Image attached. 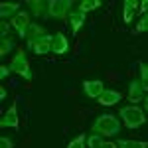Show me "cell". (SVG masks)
<instances>
[{
    "label": "cell",
    "mask_w": 148,
    "mask_h": 148,
    "mask_svg": "<svg viewBox=\"0 0 148 148\" xmlns=\"http://www.w3.org/2000/svg\"><path fill=\"white\" fill-rule=\"evenodd\" d=\"M91 132L95 134H101L103 138H111V136H116L121 132V123L114 114H99L91 125Z\"/></svg>",
    "instance_id": "cell-1"
},
{
    "label": "cell",
    "mask_w": 148,
    "mask_h": 148,
    "mask_svg": "<svg viewBox=\"0 0 148 148\" xmlns=\"http://www.w3.org/2000/svg\"><path fill=\"white\" fill-rule=\"evenodd\" d=\"M119 116L125 121V125L128 128H138L146 123V114L144 111L136 107V105H126V107H121L119 109Z\"/></svg>",
    "instance_id": "cell-2"
},
{
    "label": "cell",
    "mask_w": 148,
    "mask_h": 148,
    "mask_svg": "<svg viewBox=\"0 0 148 148\" xmlns=\"http://www.w3.org/2000/svg\"><path fill=\"white\" fill-rule=\"evenodd\" d=\"M10 69L14 73H18L20 77H24L26 81H32V67H30V61H28V56L24 49H18L14 53L10 61Z\"/></svg>",
    "instance_id": "cell-3"
},
{
    "label": "cell",
    "mask_w": 148,
    "mask_h": 148,
    "mask_svg": "<svg viewBox=\"0 0 148 148\" xmlns=\"http://www.w3.org/2000/svg\"><path fill=\"white\" fill-rule=\"evenodd\" d=\"M71 10H73V2L71 0H49L47 18H51V20H65Z\"/></svg>",
    "instance_id": "cell-4"
},
{
    "label": "cell",
    "mask_w": 148,
    "mask_h": 148,
    "mask_svg": "<svg viewBox=\"0 0 148 148\" xmlns=\"http://www.w3.org/2000/svg\"><path fill=\"white\" fill-rule=\"evenodd\" d=\"M30 12H26V10H20L14 18H12V28L16 30V34L20 36V38H24L26 40V34H28V28H30V24H32V20H30Z\"/></svg>",
    "instance_id": "cell-5"
},
{
    "label": "cell",
    "mask_w": 148,
    "mask_h": 148,
    "mask_svg": "<svg viewBox=\"0 0 148 148\" xmlns=\"http://www.w3.org/2000/svg\"><path fill=\"white\" fill-rule=\"evenodd\" d=\"M144 87H142V83H140V79H134L130 81V85H128V93H126V99H128V103L130 105H136V103L144 101Z\"/></svg>",
    "instance_id": "cell-6"
},
{
    "label": "cell",
    "mask_w": 148,
    "mask_h": 148,
    "mask_svg": "<svg viewBox=\"0 0 148 148\" xmlns=\"http://www.w3.org/2000/svg\"><path fill=\"white\" fill-rule=\"evenodd\" d=\"M69 51V40L65 38V34L57 32L53 34V40H51V53L56 56H65Z\"/></svg>",
    "instance_id": "cell-7"
},
{
    "label": "cell",
    "mask_w": 148,
    "mask_h": 148,
    "mask_svg": "<svg viewBox=\"0 0 148 148\" xmlns=\"http://www.w3.org/2000/svg\"><path fill=\"white\" fill-rule=\"evenodd\" d=\"M83 91L89 99H99V95L105 91V85L101 79H87L83 81Z\"/></svg>",
    "instance_id": "cell-8"
},
{
    "label": "cell",
    "mask_w": 148,
    "mask_h": 148,
    "mask_svg": "<svg viewBox=\"0 0 148 148\" xmlns=\"http://www.w3.org/2000/svg\"><path fill=\"white\" fill-rule=\"evenodd\" d=\"M18 109H16V101L10 105V109L6 111V113L2 114V119H0V126H8V128H18Z\"/></svg>",
    "instance_id": "cell-9"
},
{
    "label": "cell",
    "mask_w": 148,
    "mask_h": 148,
    "mask_svg": "<svg viewBox=\"0 0 148 148\" xmlns=\"http://www.w3.org/2000/svg\"><path fill=\"white\" fill-rule=\"evenodd\" d=\"M42 36H46V28L40 26V24H30L28 34H26V46H28V49H32Z\"/></svg>",
    "instance_id": "cell-10"
},
{
    "label": "cell",
    "mask_w": 148,
    "mask_h": 148,
    "mask_svg": "<svg viewBox=\"0 0 148 148\" xmlns=\"http://www.w3.org/2000/svg\"><path fill=\"white\" fill-rule=\"evenodd\" d=\"M123 99V95L119 91H114V89H105V91L99 95V105H103V107H113V105H116V103Z\"/></svg>",
    "instance_id": "cell-11"
},
{
    "label": "cell",
    "mask_w": 148,
    "mask_h": 148,
    "mask_svg": "<svg viewBox=\"0 0 148 148\" xmlns=\"http://www.w3.org/2000/svg\"><path fill=\"white\" fill-rule=\"evenodd\" d=\"M85 18H87V14H83L79 8H73V10L69 12V24H71V32L73 34H77L81 28L85 26Z\"/></svg>",
    "instance_id": "cell-12"
},
{
    "label": "cell",
    "mask_w": 148,
    "mask_h": 148,
    "mask_svg": "<svg viewBox=\"0 0 148 148\" xmlns=\"http://www.w3.org/2000/svg\"><path fill=\"white\" fill-rule=\"evenodd\" d=\"M51 40H53V36H42L38 42H36V46L32 47V51H34L36 56H46V53H51Z\"/></svg>",
    "instance_id": "cell-13"
},
{
    "label": "cell",
    "mask_w": 148,
    "mask_h": 148,
    "mask_svg": "<svg viewBox=\"0 0 148 148\" xmlns=\"http://www.w3.org/2000/svg\"><path fill=\"white\" fill-rule=\"evenodd\" d=\"M47 6H49V2H46V0H30L28 2L32 16H38V18H47Z\"/></svg>",
    "instance_id": "cell-14"
},
{
    "label": "cell",
    "mask_w": 148,
    "mask_h": 148,
    "mask_svg": "<svg viewBox=\"0 0 148 148\" xmlns=\"http://www.w3.org/2000/svg\"><path fill=\"white\" fill-rule=\"evenodd\" d=\"M138 6H140V2H136V0H125V4H123V22L125 24L132 22Z\"/></svg>",
    "instance_id": "cell-15"
},
{
    "label": "cell",
    "mask_w": 148,
    "mask_h": 148,
    "mask_svg": "<svg viewBox=\"0 0 148 148\" xmlns=\"http://www.w3.org/2000/svg\"><path fill=\"white\" fill-rule=\"evenodd\" d=\"M18 12H20V4H16V2H12V4H6V2L0 4V18H2L4 22H6L8 18L12 20Z\"/></svg>",
    "instance_id": "cell-16"
},
{
    "label": "cell",
    "mask_w": 148,
    "mask_h": 148,
    "mask_svg": "<svg viewBox=\"0 0 148 148\" xmlns=\"http://www.w3.org/2000/svg\"><path fill=\"white\" fill-rule=\"evenodd\" d=\"M101 6H103L101 0H83L77 8H79L83 14H87V12H93V10H97V8H101Z\"/></svg>",
    "instance_id": "cell-17"
},
{
    "label": "cell",
    "mask_w": 148,
    "mask_h": 148,
    "mask_svg": "<svg viewBox=\"0 0 148 148\" xmlns=\"http://www.w3.org/2000/svg\"><path fill=\"white\" fill-rule=\"evenodd\" d=\"M119 148H148V142H142V140H128V138H123L116 142Z\"/></svg>",
    "instance_id": "cell-18"
},
{
    "label": "cell",
    "mask_w": 148,
    "mask_h": 148,
    "mask_svg": "<svg viewBox=\"0 0 148 148\" xmlns=\"http://www.w3.org/2000/svg\"><path fill=\"white\" fill-rule=\"evenodd\" d=\"M103 144H105V138H103L101 134L91 132V134L87 136V148H101Z\"/></svg>",
    "instance_id": "cell-19"
},
{
    "label": "cell",
    "mask_w": 148,
    "mask_h": 148,
    "mask_svg": "<svg viewBox=\"0 0 148 148\" xmlns=\"http://www.w3.org/2000/svg\"><path fill=\"white\" fill-rule=\"evenodd\" d=\"M14 49V40L12 38H2V44H0V56L4 57L6 53H10Z\"/></svg>",
    "instance_id": "cell-20"
},
{
    "label": "cell",
    "mask_w": 148,
    "mask_h": 148,
    "mask_svg": "<svg viewBox=\"0 0 148 148\" xmlns=\"http://www.w3.org/2000/svg\"><path fill=\"white\" fill-rule=\"evenodd\" d=\"M67 148H87V136H85V134H77V136L67 144Z\"/></svg>",
    "instance_id": "cell-21"
},
{
    "label": "cell",
    "mask_w": 148,
    "mask_h": 148,
    "mask_svg": "<svg viewBox=\"0 0 148 148\" xmlns=\"http://www.w3.org/2000/svg\"><path fill=\"white\" fill-rule=\"evenodd\" d=\"M140 83H142L144 91L148 93V65L146 63H140Z\"/></svg>",
    "instance_id": "cell-22"
},
{
    "label": "cell",
    "mask_w": 148,
    "mask_h": 148,
    "mask_svg": "<svg viewBox=\"0 0 148 148\" xmlns=\"http://www.w3.org/2000/svg\"><path fill=\"white\" fill-rule=\"evenodd\" d=\"M140 32H148V14H142V18L136 22V34Z\"/></svg>",
    "instance_id": "cell-23"
},
{
    "label": "cell",
    "mask_w": 148,
    "mask_h": 148,
    "mask_svg": "<svg viewBox=\"0 0 148 148\" xmlns=\"http://www.w3.org/2000/svg\"><path fill=\"white\" fill-rule=\"evenodd\" d=\"M0 148H14V140L10 136H0Z\"/></svg>",
    "instance_id": "cell-24"
},
{
    "label": "cell",
    "mask_w": 148,
    "mask_h": 148,
    "mask_svg": "<svg viewBox=\"0 0 148 148\" xmlns=\"http://www.w3.org/2000/svg\"><path fill=\"white\" fill-rule=\"evenodd\" d=\"M12 73V69L10 65H0V79L4 81V79H8V75Z\"/></svg>",
    "instance_id": "cell-25"
},
{
    "label": "cell",
    "mask_w": 148,
    "mask_h": 148,
    "mask_svg": "<svg viewBox=\"0 0 148 148\" xmlns=\"http://www.w3.org/2000/svg\"><path fill=\"white\" fill-rule=\"evenodd\" d=\"M0 34H2V38H8V34H10V24L4 22V20L0 24Z\"/></svg>",
    "instance_id": "cell-26"
},
{
    "label": "cell",
    "mask_w": 148,
    "mask_h": 148,
    "mask_svg": "<svg viewBox=\"0 0 148 148\" xmlns=\"http://www.w3.org/2000/svg\"><path fill=\"white\" fill-rule=\"evenodd\" d=\"M138 8H140V12H142V14H148V0H142Z\"/></svg>",
    "instance_id": "cell-27"
},
{
    "label": "cell",
    "mask_w": 148,
    "mask_h": 148,
    "mask_svg": "<svg viewBox=\"0 0 148 148\" xmlns=\"http://www.w3.org/2000/svg\"><path fill=\"white\" fill-rule=\"evenodd\" d=\"M101 148H119V146H116V142H107V140H105V144H103Z\"/></svg>",
    "instance_id": "cell-28"
},
{
    "label": "cell",
    "mask_w": 148,
    "mask_h": 148,
    "mask_svg": "<svg viewBox=\"0 0 148 148\" xmlns=\"http://www.w3.org/2000/svg\"><path fill=\"white\" fill-rule=\"evenodd\" d=\"M6 95H8V93H6V87L2 85V87H0V99L4 101V99H6Z\"/></svg>",
    "instance_id": "cell-29"
},
{
    "label": "cell",
    "mask_w": 148,
    "mask_h": 148,
    "mask_svg": "<svg viewBox=\"0 0 148 148\" xmlns=\"http://www.w3.org/2000/svg\"><path fill=\"white\" fill-rule=\"evenodd\" d=\"M142 103H144V111H148V95H144V101Z\"/></svg>",
    "instance_id": "cell-30"
}]
</instances>
